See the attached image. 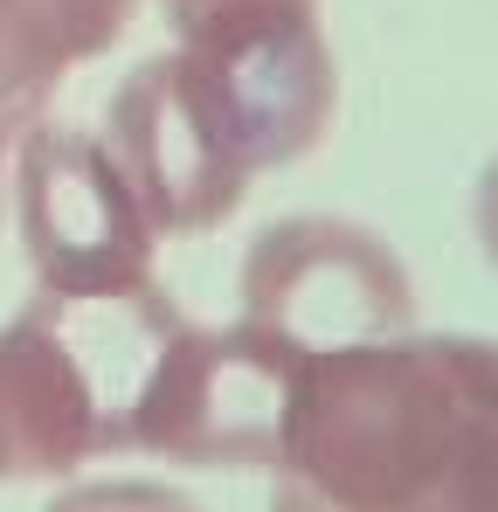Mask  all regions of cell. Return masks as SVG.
Listing matches in <instances>:
<instances>
[{
	"instance_id": "1",
	"label": "cell",
	"mask_w": 498,
	"mask_h": 512,
	"mask_svg": "<svg viewBox=\"0 0 498 512\" xmlns=\"http://www.w3.org/2000/svg\"><path fill=\"white\" fill-rule=\"evenodd\" d=\"M326 28L312 0H263L180 21L104 111V153L139 194L153 236H194L243 208L249 180L305 160L332 125Z\"/></svg>"
},
{
	"instance_id": "2",
	"label": "cell",
	"mask_w": 498,
	"mask_h": 512,
	"mask_svg": "<svg viewBox=\"0 0 498 512\" xmlns=\"http://www.w3.org/2000/svg\"><path fill=\"white\" fill-rule=\"evenodd\" d=\"M277 478L332 512H498V346L409 326L305 360Z\"/></svg>"
},
{
	"instance_id": "3",
	"label": "cell",
	"mask_w": 498,
	"mask_h": 512,
	"mask_svg": "<svg viewBox=\"0 0 498 512\" xmlns=\"http://www.w3.org/2000/svg\"><path fill=\"white\" fill-rule=\"evenodd\" d=\"M298 374H305V360L270 333H256L243 319L194 326L166 305L139 353L125 416H118V450H146V457L201 464V471H215V464L277 471Z\"/></svg>"
},
{
	"instance_id": "4",
	"label": "cell",
	"mask_w": 498,
	"mask_h": 512,
	"mask_svg": "<svg viewBox=\"0 0 498 512\" xmlns=\"http://www.w3.org/2000/svg\"><path fill=\"white\" fill-rule=\"evenodd\" d=\"M14 208L42 298H118L153 284V222L104 139L28 118L14 153Z\"/></svg>"
},
{
	"instance_id": "5",
	"label": "cell",
	"mask_w": 498,
	"mask_h": 512,
	"mask_svg": "<svg viewBox=\"0 0 498 512\" xmlns=\"http://www.w3.org/2000/svg\"><path fill=\"white\" fill-rule=\"evenodd\" d=\"M243 326L270 333L298 360L339 346L395 340L415 326V291L402 256L360 222L291 215L249 243L243 263Z\"/></svg>"
},
{
	"instance_id": "6",
	"label": "cell",
	"mask_w": 498,
	"mask_h": 512,
	"mask_svg": "<svg viewBox=\"0 0 498 512\" xmlns=\"http://www.w3.org/2000/svg\"><path fill=\"white\" fill-rule=\"evenodd\" d=\"M97 450H111L97 367L70 312L35 298L14 326H0V485L63 478Z\"/></svg>"
},
{
	"instance_id": "7",
	"label": "cell",
	"mask_w": 498,
	"mask_h": 512,
	"mask_svg": "<svg viewBox=\"0 0 498 512\" xmlns=\"http://www.w3.org/2000/svg\"><path fill=\"white\" fill-rule=\"evenodd\" d=\"M139 0H0V118L28 125L56 84L132 28Z\"/></svg>"
},
{
	"instance_id": "8",
	"label": "cell",
	"mask_w": 498,
	"mask_h": 512,
	"mask_svg": "<svg viewBox=\"0 0 498 512\" xmlns=\"http://www.w3.org/2000/svg\"><path fill=\"white\" fill-rule=\"evenodd\" d=\"M49 512H201L180 492L146 485V478H104V485H70L63 499H49Z\"/></svg>"
},
{
	"instance_id": "9",
	"label": "cell",
	"mask_w": 498,
	"mask_h": 512,
	"mask_svg": "<svg viewBox=\"0 0 498 512\" xmlns=\"http://www.w3.org/2000/svg\"><path fill=\"white\" fill-rule=\"evenodd\" d=\"M478 243H485V256H492V270H498V160L478 180Z\"/></svg>"
},
{
	"instance_id": "10",
	"label": "cell",
	"mask_w": 498,
	"mask_h": 512,
	"mask_svg": "<svg viewBox=\"0 0 498 512\" xmlns=\"http://www.w3.org/2000/svg\"><path fill=\"white\" fill-rule=\"evenodd\" d=\"M166 14H173V28L180 21H208V14H229V7H263V0H160Z\"/></svg>"
},
{
	"instance_id": "11",
	"label": "cell",
	"mask_w": 498,
	"mask_h": 512,
	"mask_svg": "<svg viewBox=\"0 0 498 512\" xmlns=\"http://www.w3.org/2000/svg\"><path fill=\"white\" fill-rule=\"evenodd\" d=\"M270 512H332V506H319L305 485H291V478H277V499H270Z\"/></svg>"
},
{
	"instance_id": "12",
	"label": "cell",
	"mask_w": 498,
	"mask_h": 512,
	"mask_svg": "<svg viewBox=\"0 0 498 512\" xmlns=\"http://www.w3.org/2000/svg\"><path fill=\"white\" fill-rule=\"evenodd\" d=\"M7 132H14V125H7V118H0V160H7Z\"/></svg>"
}]
</instances>
